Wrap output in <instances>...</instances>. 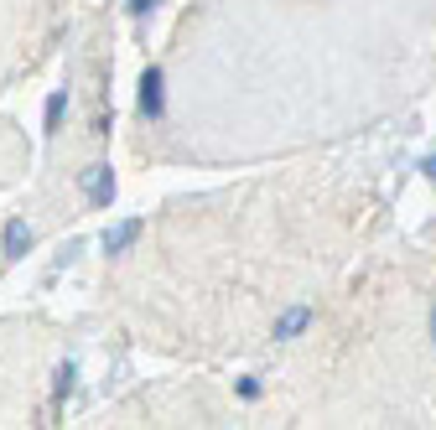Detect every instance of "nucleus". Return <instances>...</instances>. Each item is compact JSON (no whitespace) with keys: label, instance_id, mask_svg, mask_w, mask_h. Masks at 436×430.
Here are the masks:
<instances>
[{"label":"nucleus","instance_id":"obj_1","mask_svg":"<svg viewBox=\"0 0 436 430\" xmlns=\"http://www.w3.org/2000/svg\"><path fill=\"white\" fill-rule=\"evenodd\" d=\"M141 109H146V115H161V73H146V83H141Z\"/></svg>","mask_w":436,"mask_h":430},{"label":"nucleus","instance_id":"obj_2","mask_svg":"<svg viewBox=\"0 0 436 430\" xmlns=\"http://www.w3.org/2000/svg\"><path fill=\"white\" fill-rule=\"evenodd\" d=\"M301 326H307V311H291L281 326H275V337H291V332H301Z\"/></svg>","mask_w":436,"mask_h":430}]
</instances>
